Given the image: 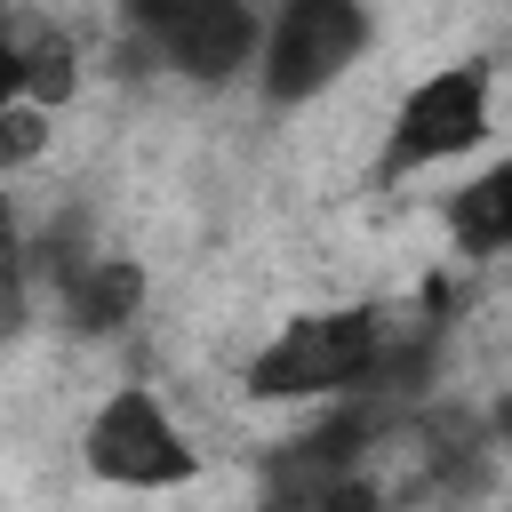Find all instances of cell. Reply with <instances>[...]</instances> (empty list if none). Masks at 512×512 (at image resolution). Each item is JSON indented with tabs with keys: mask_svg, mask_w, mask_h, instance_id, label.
<instances>
[{
	"mask_svg": "<svg viewBox=\"0 0 512 512\" xmlns=\"http://www.w3.org/2000/svg\"><path fill=\"white\" fill-rule=\"evenodd\" d=\"M368 48H376V0H264L248 80L272 112H296L344 88L352 64H368Z\"/></svg>",
	"mask_w": 512,
	"mask_h": 512,
	"instance_id": "2",
	"label": "cell"
},
{
	"mask_svg": "<svg viewBox=\"0 0 512 512\" xmlns=\"http://www.w3.org/2000/svg\"><path fill=\"white\" fill-rule=\"evenodd\" d=\"M80 472L96 488H120V496H176L200 480V440L184 432V416L168 408L160 384L128 376L112 384L88 424H80Z\"/></svg>",
	"mask_w": 512,
	"mask_h": 512,
	"instance_id": "4",
	"label": "cell"
},
{
	"mask_svg": "<svg viewBox=\"0 0 512 512\" xmlns=\"http://www.w3.org/2000/svg\"><path fill=\"white\" fill-rule=\"evenodd\" d=\"M496 136V64L488 56H456L432 64L424 80L400 88L384 144H376V184H408L424 168H448L464 152H480Z\"/></svg>",
	"mask_w": 512,
	"mask_h": 512,
	"instance_id": "5",
	"label": "cell"
},
{
	"mask_svg": "<svg viewBox=\"0 0 512 512\" xmlns=\"http://www.w3.org/2000/svg\"><path fill=\"white\" fill-rule=\"evenodd\" d=\"M120 48L184 88H232L256 64L264 0H112Z\"/></svg>",
	"mask_w": 512,
	"mask_h": 512,
	"instance_id": "3",
	"label": "cell"
},
{
	"mask_svg": "<svg viewBox=\"0 0 512 512\" xmlns=\"http://www.w3.org/2000/svg\"><path fill=\"white\" fill-rule=\"evenodd\" d=\"M448 240L472 264H496L512 248V168H480L464 192H448Z\"/></svg>",
	"mask_w": 512,
	"mask_h": 512,
	"instance_id": "7",
	"label": "cell"
},
{
	"mask_svg": "<svg viewBox=\"0 0 512 512\" xmlns=\"http://www.w3.org/2000/svg\"><path fill=\"white\" fill-rule=\"evenodd\" d=\"M0 112H8V104H0Z\"/></svg>",
	"mask_w": 512,
	"mask_h": 512,
	"instance_id": "9",
	"label": "cell"
},
{
	"mask_svg": "<svg viewBox=\"0 0 512 512\" xmlns=\"http://www.w3.org/2000/svg\"><path fill=\"white\" fill-rule=\"evenodd\" d=\"M432 352H440V320H416L400 304H312L248 352L240 384H248V400H272V408L392 400V392L424 384Z\"/></svg>",
	"mask_w": 512,
	"mask_h": 512,
	"instance_id": "1",
	"label": "cell"
},
{
	"mask_svg": "<svg viewBox=\"0 0 512 512\" xmlns=\"http://www.w3.org/2000/svg\"><path fill=\"white\" fill-rule=\"evenodd\" d=\"M48 280H56V304H64V320L80 336H112V328H128L144 312V264L136 256H88V248H72V256L48 264Z\"/></svg>",
	"mask_w": 512,
	"mask_h": 512,
	"instance_id": "6",
	"label": "cell"
},
{
	"mask_svg": "<svg viewBox=\"0 0 512 512\" xmlns=\"http://www.w3.org/2000/svg\"><path fill=\"white\" fill-rule=\"evenodd\" d=\"M24 88H16V8L0 0V104H16Z\"/></svg>",
	"mask_w": 512,
	"mask_h": 512,
	"instance_id": "8",
	"label": "cell"
}]
</instances>
